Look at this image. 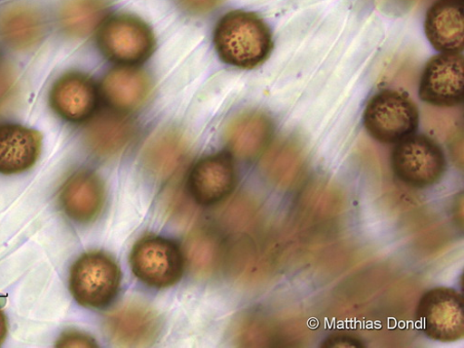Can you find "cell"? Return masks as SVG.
Here are the masks:
<instances>
[{
	"label": "cell",
	"mask_w": 464,
	"mask_h": 348,
	"mask_svg": "<svg viewBox=\"0 0 464 348\" xmlns=\"http://www.w3.org/2000/svg\"><path fill=\"white\" fill-rule=\"evenodd\" d=\"M174 2L184 13L193 16H201L218 8L224 0H174Z\"/></svg>",
	"instance_id": "cell-22"
},
{
	"label": "cell",
	"mask_w": 464,
	"mask_h": 348,
	"mask_svg": "<svg viewBox=\"0 0 464 348\" xmlns=\"http://www.w3.org/2000/svg\"><path fill=\"white\" fill-rule=\"evenodd\" d=\"M135 276L144 284L156 288L175 285L183 272V257L178 246L160 237L143 239L131 254Z\"/></svg>",
	"instance_id": "cell-6"
},
{
	"label": "cell",
	"mask_w": 464,
	"mask_h": 348,
	"mask_svg": "<svg viewBox=\"0 0 464 348\" xmlns=\"http://www.w3.org/2000/svg\"><path fill=\"white\" fill-rule=\"evenodd\" d=\"M112 0H62L59 23L62 30L72 37L91 34L107 16Z\"/></svg>",
	"instance_id": "cell-20"
},
{
	"label": "cell",
	"mask_w": 464,
	"mask_h": 348,
	"mask_svg": "<svg viewBox=\"0 0 464 348\" xmlns=\"http://www.w3.org/2000/svg\"><path fill=\"white\" fill-rule=\"evenodd\" d=\"M110 339L121 346H146L156 342L161 321L156 312L140 303H127L115 308L105 320Z\"/></svg>",
	"instance_id": "cell-9"
},
{
	"label": "cell",
	"mask_w": 464,
	"mask_h": 348,
	"mask_svg": "<svg viewBox=\"0 0 464 348\" xmlns=\"http://www.w3.org/2000/svg\"><path fill=\"white\" fill-rule=\"evenodd\" d=\"M236 183L234 164L224 154H217L203 160L192 169L188 189L198 204L212 206L225 199Z\"/></svg>",
	"instance_id": "cell-11"
},
{
	"label": "cell",
	"mask_w": 464,
	"mask_h": 348,
	"mask_svg": "<svg viewBox=\"0 0 464 348\" xmlns=\"http://www.w3.org/2000/svg\"><path fill=\"white\" fill-rule=\"evenodd\" d=\"M395 175L415 188H428L444 176L447 160L440 145L427 135L412 134L398 142L392 157Z\"/></svg>",
	"instance_id": "cell-4"
},
{
	"label": "cell",
	"mask_w": 464,
	"mask_h": 348,
	"mask_svg": "<svg viewBox=\"0 0 464 348\" xmlns=\"http://www.w3.org/2000/svg\"><path fill=\"white\" fill-rule=\"evenodd\" d=\"M104 187L93 172L81 170L68 178L60 192V203L73 221L89 223L101 213L104 204Z\"/></svg>",
	"instance_id": "cell-13"
},
{
	"label": "cell",
	"mask_w": 464,
	"mask_h": 348,
	"mask_svg": "<svg viewBox=\"0 0 464 348\" xmlns=\"http://www.w3.org/2000/svg\"><path fill=\"white\" fill-rule=\"evenodd\" d=\"M57 347H96L95 340L83 333L67 331L63 333L57 342Z\"/></svg>",
	"instance_id": "cell-23"
},
{
	"label": "cell",
	"mask_w": 464,
	"mask_h": 348,
	"mask_svg": "<svg viewBox=\"0 0 464 348\" xmlns=\"http://www.w3.org/2000/svg\"><path fill=\"white\" fill-rule=\"evenodd\" d=\"M121 280L118 264L104 253L91 252L72 265L69 287L77 303L86 307L102 308L118 295Z\"/></svg>",
	"instance_id": "cell-3"
},
{
	"label": "cell",
	"mask_w": 464,
	"mask_h": 348,
	"mask_svg": "<svg viewBox=\"0 0 464 348\" xmlns=\"http://www.w3.org/2000/svg\"><path fill=\"white\" fill-rule=\"evenodd\" d=\"M188 151V141L182 132L165 129L148 140L142 152V163L150 176L167 180L183 167Z\"/></svg>",
	"instance_id": "cell-16"
},
{
	"label": "cell",
	"mask_w": 464,
	"mask_h": 348,
	"mask_svg": "<svg viewBox=\"0 0 464 348\" xmlns=\"http://www.w3.org/2000/svg\"><path fill=\"white\" fill-rule=\"evenodd\" d=\"M226 245L208 230H197L185 246L188 266L193 275L201 278L214 276L224 265Z\"/></svg>",
	"instance_id": "cell-21"
},
{
	"label": "cell",
	"mask_w": 464,
	"mask_h": 348,
	"mask_svg": "<svg viewBox=\"0 0 464 348\" xmlns=\"http://www.w3.org/2000/svg\"><path fill=\"white\" fill-rule=\"evenodd\" d=\"M424 32L440 53H460L464 48L463 0H438L425 16Z\"/></svg>",
	"instance_id": "cell-12"
},
{
	"label": "cell",
	"mask_w": 464,
	"mask_h": 348,
	"mask_svg": "<svg viewBox=\"0 0 464 348\" xmlns=\"http://www.w3.org/2000/svg\"><path fill=\"white\" fill-rule=\"evenodd\" d=\"M46 30L44 13L28 3H14L0 10V40L16 51L33 48Z\"/></svg>",
	"instance_id": "cell-14"
},
{
	"label": "cell",
	"mask_w": 464,
	"mask_h": 348,
	"mask_svg": "<svg viewBox=\"0 0 464 348\" xmlns=\"http://www.w3.org/2000/svg\"><path fill=\"white\" fill-rule=\"evenodd\" d=\"M50 102L63 120L80 123L89 120L95 111L98 91L89 76L81 72H69L53 85Z\"/></svg>",
	"instance_id": "cell-10"
},
{
	"label": "cell",
	"mask_w": 464,
	"mask_h": 348,
	"mask_svg": "<svg viewBox=\"0 0 464 348\" xmlns=\"http://www.w3.org/2000/svg\"><path fill=\"white\" fill-rule=\"evenodd\" d=\"M215 46L221 59L239 68L262 64L272 53L274 40L267 24L256 14H227L215 30Z\"/></svg>",
	"instance_id": "cell-1"
},
{
	"label": "cell",
	"mask_w": 464,
	"mask_h": 348,
	"mask_svg": "<svg viewBox=\"0 0 464 348\" xmlns=\"http://www.w3.org/2000/svg\"><path fill=\"white\" fill-rule=\"evenodd\" d=\"M362 120L372 138L382 143L393 144L416 132L420 115L416 104L407 94L382 90L369 100Z\"/></svg>",
	"instance_id": "cell-2"
},
{
	"label": "cell",
	"mask_w": 464,
	"mask_h": 348,
	"mask_svg": "<svg viewBox=\"0 0 464 348\" xmlns=\"http://www.w3.org/2000/svg\"><path fill=\"white\" fill-rule=\"evenodd\" d=\"M272 132L266 115L257 111L244 112L232 120L225 131V140L232 153L241 160L256 156Z\"/></svg>",
	"instance_id": "cell-18"
},
{
	"label": "cell",
	"mask_w": 464,
	"mask_h": 348,
	"mask_svg": "<svg viewBox=\"0 0 464 348\" xmlns=\"http://www.w3.org/2000/svg\"><path fill=\"white\" fill-rule=\"evenodd\" d=\"M99 45L111 61L135 64L150 57L154 48V36L141 19L120 14L104 24L99 34Z\"/></svg>",
	"instance_id": "cell-5"
},
{
	"label": "cell",
	"mask_w": 464,
	"mask_h": 348,
	"mask_svg": "<svg viewBox=\"0 0 464 348\" xmlns=\"http://www.w3.org/2000/svg\"><path fill=\"white\" fill-rule=\"evenodd\" d=\"M135 132L130 120L105 112L92 120L86 130L85 139L95 156L108 160L119 157L130 145Z\"/></svg>",
	"instance_id": "cell-17"
},
{
	"label": "cell",
	"mask_w": 464,
	"mask_h": 348,
	"mask_svg": "<svg viewBox=\"0 0 464 348\" xmlns=\"http://www.w3.org/2000/svg\"><path fill=\"white\" fill-rule=\"evenodd\" d=\"M464 309L461 296L449 288H436L425 294L417 308L420 328L440 342L459 340L464 332Z\"/></svg>",
	"instance_id": "cell-8"
},
{
	"label": "cell",
	"mask_w": 464,
	"mask_h": 348,
	"mask_svg": "<svg viewBox=\"0 0 464 348\" xmlns=\"http://www.w3.org/2000/svg\"><path fill=\"white\" fill-rule=\"evenodd\" d=\"M420 99L430 105L450 108L464 99V61L460 53H440L432 57L422 71Z\"/></svg>",
	"instance_id": "cell-7"
},
{
	"label": "cell",
	"mask_w": 464,
	"mask_h": 348,
	"mask_svg": "<svg viewBox=\"0 0 464 348\" xmlns=\"http://www.w3.org/2000/svg\"><path fill=\"white\" fill-rule=\"evenodd\" d=\"M43 135L18 124L0 125V174L31 169L41 157Z\"/></svg>",
	"instance_id": "cell-15"
},
{
	"label": "cell",
	"mask_w": 464,
	"mask_h": 348,
	"mask_svg": "<svg viewBox=\"0 0 464 348\" xmlns=\"http://www.w3.org/2000/svg\"><path fill=\"white\" fill-rule=\"evenodd\" d=\"M149 76L139 70L116 69L110 72L102 83L107 102L121 110H137L148 101L151 92Z\"/></svg>",
	"instance_id": "cell-19"
},
{
	"label": "cell",
	"mask_w": 464,
	"mask_h": 348,
	"mask_svg": "<svg viewBox=\"0 0 464 348\" xmlns=\"http://www.w3.org/2000/svg\"><path fill=\"white\" fill-rule=\"evenodd\" d=\"M8 322L5 313L0 309V345H2L7 338Z\"/></svg>",
	"instance_id": "cell-24"
}]
</instances>
